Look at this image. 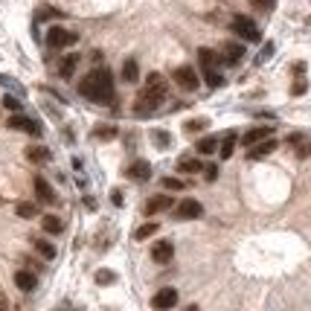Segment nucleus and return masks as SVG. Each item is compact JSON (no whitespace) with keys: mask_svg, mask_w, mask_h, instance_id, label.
Masks as SVG:
<instances>
[{"mask_svg":"<svg viewBox=\"0 0 311 311\" xmlns=\"http://www.w3.org/2000/svg\"><path fill=\"white\" fill-rule=\"evenodd\" d=\"M79 93L90 99V102H99V105H108L114 99V76H111V70H93V73H87L85 79L79 82Z\"/></svg>","mask_w":311,"mask_h":311,"instance_id":"f257e3e1","label":"nucleus"},{"mask_svg":"<svg viewBox=\"0 0 311 311\" xmlns=\"http://www.w3.org/2000/svg\"><path fill=\"white\" fill-rule=\"evenodd\" d=\"M230 26H233V32L239 35L242 41H250V44H256V41H262V32L259 26L250 20L247 15H233V20H230Z\"/></svg>","mask_w":311,"mask_h":311,"instance_id":"f03ea898","label":"nucleus"},{"mask_svg":"<svg viewBox=\"0 0 311 311\" xmlns=\"http://www.w3.org/2000/svg\"><path fill=\"white\" fill-rule=\"evenodd\" d=\"M166 96H160V93H152V90H140L137 99H134V114L137 117H149V114H155L157 108H160V102H163Z\"/></svg>","mask_w":311,"mask_h":311,"instance_id":"7ed1b4c3","label":"nucleus"},{"mask_svg":"<svg viewBox=\"0 0 311 311\" xmlns=\"http://www.w3.org/2000/svg\"><path fill=\"white\" fill-rule=\"evenodd\" d=\"M76 41H79V32H70V29H64V26H52V29H47V44H50L52 50H64V47L76 44Z\"/></svg>","mask_w":311,"mask_h":311,"instance_id":"20e7f679","label":"nucleus"},{"mask_svg":"<svg viewBox=\"0 0 311 311\" xmlns=\"http://www.w3.org/2000/svg\"><path fill=\"white\" fill-rule=\"evenodd\" d=\"M201 215H204V207L195 198H183L174 207V218H180V221H192V218H201Z\"/></svg>","mask_w":311,"mask_h":311,"instance_id":"39448f33","label":"nucleus"},{"mask_svg":"<svg viewBox=\"0 0 311 311\" xmlns=\"http://www.w3.org/2000/svg\"><path fill=\"white\" fill-rule=\"evenodd\" d=\"M6 125H9V128H15V131H26V134H32V137H41V125H38L35 120H29V117H23L20 111H17V114H12Z\"/></svg>","mask_w":311,"mask_h":311,"instance_id":"423d86ee","label":"nucleus"},{"mask_svg":"<svg viewBox=\"0 0 311 311\" xmlns=\"http://www.w3.org/2000/svg\"><path fill=\"white\" fill-rule=\"evenodd\" d=\"M172 79H174V85H177V87H183V90H195V87L201 85L198 73H195L192 67H186V64L174 70V73H172Z\"/></svg>","mask_w":311,"mask_h":311,"instance_id":"0eeeda50","label":"nucleus"},{"mask_svg":"<svg viewBox=\"0 0 311 311\" xmlns=\"http://www.w3.org/2000/svg\"><path fill=\"white\" fill-rule=\"evenodd\" d=\"M152 306H155L157 311L174 309V306H177V291H174V288H163V291H157V294L152 297Z\"/></svg>","mask_w":311,"mask_h":311,"instance_id":"6e6552de","label":"nucleus"},{"mask_svg":"<svg viewBox=\"0 0 311 311\" xmlns=\"http://www.w3.org/2000/svg\"><path fill=\"white\" fill-rule=\"evenodd\" d=\"M265 137H274V125H256V128H250V131L242 137V143L250 149V146H256V143L265 140Z\"/></svg>","mask_w":311,"mask_h":311,"instance_id":"1a4fd4ad","label":"nucleus"},{"mask_svg":"<svg viewBox=\"0 0 311 311\" xmlns=\"http://www.w3.org/2000/svg\"><path fill=\"white\" fill-rule=\"evenodd\" d=\"M172 256H174V244L172 242H155V247H152V259H155L157 265L172 262Z\"/></svg>","mask_w":311,"mask_h":311,"instance_id":"9d476101","label":"nucleus"},{"mask_svg":"<svg viewBox=\"0 0 311 311\" xmlns=\"http://www.w3.org/2000/svg\"><path fill=\"white\" fill-rule=\"evenodd\" d=\"M274 149H277V140H274V137H265V140H259L256 146H250L247 157H250V160H259V157H268Z\"/></svg>","mask_w":311,"mask_h":311,"instance_id":"9b49d317","label":"nucleus"},{"mask_svg":"<svg viewBox=\"0 0 311 311\" xmlns=\"http://www.w3.org/2000/svg\"><path fill=\"white\" fill-rule=\"evenodd\" d=\"M15 285L23 291V294H29V291H35V288H38V277H35L32 271H26V268H23V271H17V274H15Z\"/></svg>","mask_w":311,"mask_h":311,"instance_id":"f8f14e48","label":"nucleus"},{"mask_svg":"<svg viewBox=\"0 0 311 311\" xmlns=\"http://www.w3.org/2000/svg\"><path fill=\"white\" fill-rule=\"evenodd\" d=\"M174 201L169 195H155L149 204H146V215H157V212H166V209H172Z\"/></svg>","mask_w":311,"mask_h":311,"instance_id":"ddd939ff","label":"nucleus"},{"mask_svg":"<svg viewBox=\"0 0 311 311\" xmlns=\"http://www.w3.org/2000/svg\"><path fill=\"white\" fill-rule=\"evenodd\" d=\"M128 177H131V180H149V177H152V166H149V160H137V163H131V166H128Z\"/></svg>","mask_w":311,"mask_h":311,"instance_id":"4468645a","label":"nucleus"},{"mask_svg":"<svg viewBox=\"0 0 311 311\" xmlns=\"http://www.w3.org/2000/svg\"><path fill=\"white\" fill-rule=\"evenodd\" d=\"M221 52H224V55H221V61H224V64H239V61H242V55H244V47H242V44H224V47H221Z\"/></svg>","mask_w":311,"mask_h":311,"instance_id":"2eb2a0df","label":"nucleus"},{"mask_svg":"<svg viewBox=\"0 0 311 311\" xmlns=\"http://www.w3.org/2000/svg\"><path fill=\"white\" fill-rule=\"evenodd\" d=\"M35 195H38V201H44V204H52V201H55V192H52V186L44 180V177H41V174L35 177Z\"/></svg>","mask_w":311,"mask_h":311,"instance_id":"dca6fc26","label":"nucleus"},{"mask_svg":"<svg viewBox=\"0 0 311 311\" xmlns=\"http://www.w3.org/2000/svg\"><path fill=\"white\" fill-rule=\"evenodd\" d=\"M137 79H140V64H137V58H125V61H122V82L134 85Z\"/></svg>","mask_w":311,"mask_h":311,"instance_id":"f3484780","label":"nucleus"},{"mask_svg":"<svg viewBox=\"0 0 311 311\" xmlns=\"http://www.w3.org/2000/svg\"><path fill=\"white\" fill-rule=\"evenodd\" d=\"M146 90H152V93H160V96H166V79L160 76V73H149L146 76Z\"/></svg>","mask_w":311,"mask_h":311,"instance_id":"a211bd4d","label":"nucleus"},{"mask_svg":"<svg viewBox=\"0 0 311 311\" xmlns=\"http://www.w3.org/2000/svg\"><path fill=\"white\" fill-rule=\"evenodd\" d=\"M41 227H44V233H50V236H58V233L64 230V221H61L58 215H44V218H41Z\"/></svg>","mask_w":311,"mask_h":311,"instance_id":"6ab92c4d","label":"nucleus"},{"mask_svg":"<svg viewBox=\"0 0 311 311\" xmlns=\"http://www.w3.org/2000/svg\"><path fill=\"white\" fill-rule=\"evenodd\" d=\"M157 221H149V224H143L134 230V242H146V239H152V236H157Z\"/></svg>","mask_w":311,"mask_h":311,"instance_id":"aec40b11","label":"nucleus"},{"mask_svg":"<svg viewBox=\"0 0 311 311\" xmlns=\"http://www.w3.org/2000/svg\"><path fill=\"white\" fill-rule=\"evenodd\" d=\"M76 64H79V55H64V61L58 64V76H61V79H70L73 70H76Z\"/></svg>","mask_w":311,"mask_h":311,"instance_id":"412c9836","label":"nucleus"},{"mask_svg":"<svg viewBox=\"0 0 311 311\" xmlns=\"http://www.w3.org/2000/svg\"><path fill=\"white\" fill-rule=\"evenodd\" d=\"M233 149H236V134L230 131V134H224V140H221V146H218V155L224 157H233Z\"/></svg>","mask_w":311,"mask_h":311,"instance_id":"4be33fe9","label":"nucleus"},{"mask_svg":"<svg viewBox=\"0 0 311 311\" xmlns=\"http://www.w3.org/2000/svg\"><path fill=\"white\" fill-rule=\"evenodd\" d=\"M35 242V250L44 256V259H55V244H50L47 239H32Z\"/></svg>","mask_w":311,"mask_h":311,"instance_id":"5701e85b","label":"nucleus"},{"mask_svg":"<svg viewBox=\"0 0 311 311\" xmlns=\"http://www.w3.org/2000/svg\"><path fill=\"white\" fill-rule=\"evenodd\" d=\"M198 61H201V67L207 70V67H215V64H218V55L212 50H207V47H201V50H198Z\"/></svg>","mask_w":311,"mask_h":311,"instance_id":"b1692460","label":"nucleus"},{"mask_svg":"<svg viewBox=\"0 0 311 311\" xmlns=\"http://www.w3.org/2000/svg\"><path fill=\"white\" fill-rule=\"evenodd\" d=\"M152 143H155L157 149H169V146H172V134H169V131L155 128V131H152Z\"/></svg>","mask_w":311,"mask_h":311,"instance_id":"393cba45","label":"nucleus"},{"mask_svg":"<svg viewBox=\"0 0 311 311\" xmlns=\"http://www.w3.org/2000/svg\"><path fill=\"white\" fill-rule=\"evenodd\" d=\"M195 149H198V155H212V152L218 149V140H215V137H201Z\"/></svg>","mask_w":311,"mask_h":311,"instance_id":"a878e982","label":"nucleus"},{"mask_svg":"<svg viewBox=\"0 0 311 311\" xmlns=\"http://www.w3.org/2000/svg\"><path fill=\"white\" fill-rule=\"evenodd\" d=\"M177 172H204V163H201V160H195V157H189V160L183 157V160L177 163Z\"/></svg>","mask_w":311,"mask_h":311,"instance_id":"bb28decb","label":"nucleus"},{"mask_svg":"<svg viewBox=\"0 0 311 311\" xmlns=\"http://www.w3.org/2000/svg\"><path fill=\"white\" fill-rule=\"evenodd\" d=\"M204 82H207L209 87H221V85H224V76H221L215 67H207V70H204Z\"/></svg>","mask_w":311,"mask_h":311,"instance_id":"cd10ccee","label":"nucleus"},{"mask_svg":"<svg viewBox=\"0 0 311 311\" xmlns=\"http://www.w3.org/2000/svg\"><path fill=\"white\" fill-rule=\"evenodd\" d=\"M26 157H29L32 163H47V160H50V152L41 149V146H32V149H26Z\"/></svg>","mask_w":311,"mask_h":311,"instance_id":"c85d7f7f","label":"nucleus"},{"mask_svg":"<svg viewBox=\"0 0 311 311\" xmlns=\"http://www.w3.org/2000/svg\"><path fill=\"white\" fill-rule=\"evenodd\" d=\"M15 212L20 215V218H35V215H38V207H35L32 201H20V204L15 207Z\"/></svg>","mask_w":311,"mask_h":311,"instance_id":"c756f323","label":"nucleus"},{"mask_svg":"<svg viewBox=\"0 0 311 311\" xmlns=\"http://www.w3.org/2000/svg\"><path fill=\"white\" fill-rule=\"evenodd\" d=\"M160 186H163V189H172V192L186 189V183H183L180 177H163V180H160Z\"/></svg>","mask_w":311,"mask_h":311,"instance_id":"7c9ffc66","label":"nucleus"},{"mask_svg":"<svg viewBox=\"0 0 311 311\" xmlns=\"http://www.w3.org/2000/svg\"><path fill=\"white\" fill-rule=\"evenodd\" d=\"M96 282H99V285H114V282H117V274L108 271V268H102V271H96Z\"/></svg>","mask_w":311,"mask_h":311,"instance_id":"2f4dec72","label":"nucleus"},{"mask_svg":"<svg viewBox=\"0 0 311 311\" xmlns=\"http://www.w3.org/2000/svg\"><path fill=\"white\" fill-rule=\"evenodd\" d=\"M207 125H209V120H204V117H201V120H189L186 125H183V128H186L189 134H201V131H204Z\"/></svg>","mask_w":311,"mask_h":311,"instance_id":"473e14b6","label":"nucleus"},{"mask_svg":"<svg viewBox=\"0 0 311 311\" xmlns=\"http://www.w3.org/2000/svg\"><path fill=\"white\" fill-rule=\"evenodd\" d=\"M93 137H96V140H114V137H117V125H105V128H96V131H93Z\"/></svg>","mask_w":311,"mask_h":311,"instance_id":"72a5a7b5","label":"nucleus"},{"mask_svg":"<svg viewBox=\"0 0 311 311\" xmlns=\"http://www.w3.org/2000/svg\"><path fill=\"white\" fill-rule=\"evenodd\" d=\"M3 108H9L12 114H17V111H20V99H17V96H9V93H6V96H3Z\"/></svg>","mask_w":311,"mask_h":311,"instance_id":"f704fd0d","label":"nucleus"},{"mask_svg":"<svg viewBox=\"0 0 311 311\" xmlns=\"http://www.w3.org/2000/svg\"><path fill=\"white\" fill-rule=\"evenodd\" d=\"M306 90H309V82H306V79H297L294 85H291V93H294V96H303Z\"/></svg>","mask_w":311,"mask_h":311,"instance_id":"c9c22d12","label":"nucleus"},{"mask_svg":"<svg viewBox=\"0 0 311 311\" xmlns=\"http://www.w3.org/2000/svg\"><path fill=\"white\" fill-rule=\"evenodd\" d=\"M250 3H253V6H256V9H265V12H271V9H274V3H277V0H250Z\"/></svg>","mask_w":311,"mask_h":311,"instance_id":"e433bc0d","label":"nucleus"},{"mask_svg":"<svg viewBox=\"0 0 311 311\" xmlns=\"http://www.w3.org/2000/svg\"><path fill=\"white\" fill-rule=\"evenodd\" d=\"M204 177H207V180H215V177H218V166H212V163L204 166Z\"/></svg>","mask_w":311,"mask_h":311,"instance_id":"4c0bfd02","label":"nucleus"},{"mask_svg":"<svg viewBox=\"0 0 311 311\" xmlns=\"http://www.w3.org/2000/svg\"><path fill=\"white\" fill-rule=\"evenodd\" d=\"M111 204H114V207H122V192L120 189L111 192Z\"/></svg>","mask_w":311,"mask_h":311,"instance_id":"58836bf2","label":"nucleus"},{"mask_svg":"<svg viewBox=\"0 0 311 311\" xmlns=\"http://www.w3.org/2000/svg\"><path fill=\"white\" fill-rule=\"evenodd\" d=\"M300 143H303V134H300V131L288 134V146H300Z\"/></svg>","mask_w":311,"mask_h":311,"instance_id":"ea45409f","label":"nucleus"},{"mask_svg":"<svg viewBox=\"0 0 311 311\" xmlns=\"http://www.w3.org/2000/svg\"><path fill=\"white\" fill-rule=\"evenodd\" d=\"M271 55H274V44H265V47H262V61H265V58H271Z\"/></svg>","mask_w":311,"mask_h":311,"instance_id":"a19ab883","label":"nucleus"},{"mask_svg":"<svg viewBox=\"0 0 311 311\" xmlns=\"http://www.w3.org/2000/svg\"><path fill=\"white\" fill-rule=\"evenodd\" d=\"M297 157H311V143L303 146V149H297Z\"/></svg>","mask_w":311,"mask_h":311,"instance_id":"79ce46f5","label":"nucleus"},{"mask_svg":"<svg viewBox=\"0 0 311 311\" xmlns=\"http://www.w3.org/2000/svg\"><path fill=\"white\" fill-rule=\"evenodd\" d=\"M41 17H44V20H47V17H58V12H52V9H44V12H41Z\"/></svg>","mask_w":311,"mask_h":311,"instance_id":"37998d69","label":"nucleus"},{"mask_svg":"<svg viewBox=\"0 0 311 311\" xmlns=\"http://www.w3.org/2000/svg\"><path fill=\"white\" fill-rule=\"evenodd\" d=\"M0 306H6V297H3V291H0Z\"/></svg>","mask_w":311,"mask_h":311,"instance_id":"c03bdc74","label":"nucleus"}]
</instances>
